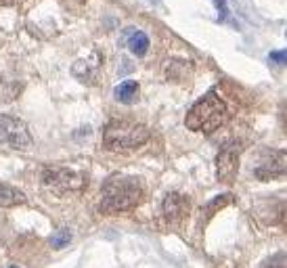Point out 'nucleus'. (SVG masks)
Returning a JSON list of instances; mask_svg holds the SVG:
<instances>
[{
	"label": "nucleus",
	"instance_id": "2",
	"mask_svg": "<svg viewBox=\"0 0 287 268\" xmlns=\"http://www.w3.org/2000/svg\"><path fill=\"white\" fill-rule=\"evenodd\" d=\"M227 120V105L225 101L216 95V91L206 93L200 101H195L193 107L187 111L185 116V126L191 132L200 134H214Z\"/></svg>",
	"mask_w": 287,
	"mask_h": 268
},
{
	"label": "nucleus",
	"instance_id": "9",
	"mask_svg": "<svg viewBox=\"0 0 287 268\" xmlns=\"http://www.w3.org/2000/svg\"><path fill=\"white\" fill-rule=\"evenodd\" d=\"M28 197L17 191L15 187H9L5 183H0V208H11V206H21L26 204Z\"/></svg>",
	"mask_w": 287,
	"mask_h": 268
},
{
	"label": "nucleus",
	"instance_id": "16",
	"mask_svg": "<svg viewBox=\"0 0 287 268\" xmlns=\"http://www.w3.org/2000/svg\"><path fill=\"white\" fill-rule=\"evenodd\" d=\"M285 59H287V53L285 51H273L271 53V61H275L279 65H285Z\"/></svg>",
	"mask_w": 287,
	"mask_h": 268
},
{
	"label": "nucleus",
	"instance_id": "12",
	"mask_svg": "<svg viewBox=\"0 0 287 268\" xmlns=\"http://www.w3.org/2000/svg\"><path fill=\"white\" fill-rule=\"evenodd\" d=\"M130 34L132 36L128 38V49L137 57H145L149 51V36L145 32H137V30H132Z\"/></svg>",
	"mask_w": 287,
	"mask_h": 268
},
{
	"label": "nucleus",
	"instance_id": "4",
	"mask_svg": "<svg viewBox=\"0 0 287 268\" xmlns=\"http://www.w3.org/2000/svg\"><path fill=\"white\" fill-rule=\"evenodd\" d=\"M40 181L53 195L65 197L72 193H80L86 185L84 176L65 166H44L40 172Z\"/></svg>",
	"mask_w": 287,
	"mask_h": 268
},
{
	"label": "nucleus",
	"instance_id": "7",
	"mask_svg": "<svg viewBox=\"0 0 287 268\" xmlns=\"http://www.w3.org/2000/svg\"><path fill=\"white\" fill-rule=\"evenodd\" d=\"M285 168H287L285 151H275L264 155L262 162L254 168V176L260 178V181H275V178H281L285 174Z\"/></svg>",
	"mask_w": 287,
	"mask_h": 268
},
{
	"label": "nucleus",
	"instance_id": "3",
	"mask_svg": "<svg viewBox=\"0 0 287 268\" xmlns=\"http://www.w3.org/2000/svg\"><path fill=\"white\" fill-rule=\"evenodd\" d=\"M149 141V130L132 120H112L103 130V147L109 151H135Z\"/></svg>",
	"mask_w": 287,
	"mask_h": 268
},
{
	"label": "nucleus",
	"instance_id": "15",
	"mask_svg": "<svg viewBox=\"0 0 287 268\" xmlns=\"http://www.w3.org/2000/svg\"><path fill=\"white\" fill-rule=\"evenodd\" d=\"M216 11H218V21H231V11H229V5H227V0H212Z\"/></svg>",
	"mask_w": 287,
	"mask_h": 268
},
{
	"label": "nucleus",
	"instance_id": "11",
	"mask_svg": "<svg viewBox=\"0 0 287 268\" xmlns=\"http://www.w3.org/2000/svg\"><path fill=\"white\" fill-rule=\"evenodd\" d=\"M231 201H235L233 195H218L216 199H212L210 204L204 208V212H202V222H204V225H208V222L214 218V214H216L218 210H223L225 206H229Z\"/></svg>",
	"mask_w": 287,
	"mask_h": 268
},
{
	"label": "nucleus",
	"instance_id": "14",
	"mask_svg": "<svg viewBox=\"0 0 287 268\" xmlns=\"http://www.w3.org/2000/svg\"><path fill=\"white\" fill-rule=\"evenodd\" d=\"M260 268H287V258H285V254L283 252H279V254H275V256H271L267 262H264Z\"/></svg>",
	"mask_w": 287,
	"mask_h": 268
},
{
	"label": "nucleus",
	"instance_id": "10",
	"mask_svg": "<svg viewBox=\"0 0 287 268\" xmlns=\"http://www.w3.org/2000/svg\"><path fill=\"white\" fill-rule=\"evenodd\" d=\"M137 93H139V82H135V80H124V82H120V84L116 86L114 97H116V101H120V103H130L132 99L137 97Z\"/></svg>",
	"mask_w": 287,
	"mask_h": 268
},
{
	"label": "nucleus",
	"instance_id": "13",
	"mask_svg": "<svg viewBox=\"0 0 287 268\" xmlns=\"http://www.w3.org/2000/svg\"><path fill=\"white\" fill-rule=\"evenodd\" d=\"M70 241H72V233L68 229H61V231L51 235V248L61 250V248H65V245H70Z\"/></svg>",
	"mask_w": 287,
	"mask_h": 268
},
{
	"label": "nucleus",
	"instance_id": "8",
	"mask_svg": "<svg viewBox=\"0 0 287 268\" xmlns=\"http://www.w3.org/2000/svg\"><path fill=\"white\" fill-rule=\"evenodd\" d=\"M191 208V199L181 193H168L162 201V214L168 222H181L187 218Z\"/></svg>",
	"mask_w": 287,
	"mask_h": 268
},
{
	"label": "nucleus",
	"instance_id": "1",
	"mask_svg": "<svg viewBox=\"0 0 287 268\" xmlns=\"http://www.w3.org/2000/svg\"><path fill=\"white\" fill-rule=\"evenodd\" d=\"M145 197V185L139 176L114 174L103 183L101 210L107 214H124L135 210Z\"/></svg>",
	"mask_w": 287,
	"mask_h": 268
},
{
	"label": "nucleus",
	"instance_id": "5",
	"mask_svg": "<svg viewBox=\"0 0 287 268\" xmlns=\"http://www.w3.org/2000/svg\"><path fill=\"white\" fill-rule=\"evenodd\" d=\"M0 145L13 149H26L32 145V134L24 120L9 114H0Z\"/></svg>",
	"mask_w": 287,
	"mask_h": 268
},
{
	"label": "nucleus",
	"instance_id": "18",
	"mask_svg": "<svg viewBox=\"0 0 287 268\" xmlns=\"http://www.w3.org/2000/svg\"><path fill=\"white\" fill-rule=\"evenodd\" d=\"M11 268H17V266H11Z\"/></svg>",
	"mask_w": 287,
	"mask_h": 268
},
{
	"label": "nucleus",
	"instance_id": "6",
	"mask_svg": "<svg viewBox=\"0 0 287 268\" xmlns=\"http://www.w3.org/2000/svg\"><path fill=\"white\" fill-rule=\"evenodd\" d=\"M239 155L241 147L239 143H229L220 149L218 158H216V174L220 183H233L237 170H239Z\"/></svg>",
	"mask_w": 287,
	"mask_h": 268
},
{
	"label": "nucleus",
	"instance_id": "17",
	"mask_svg": "<svg viewBox=\"0 0 287 268\" xmlns=\"http://www.w3.org/2000/svg\"><path fill=\"white\" fill-rule=\"evenodd\" d=\"M15 0H0V5H13Z\"/></svg>",
	"mask_w": 287,
	"mask_h": 268
}]
</instances>
